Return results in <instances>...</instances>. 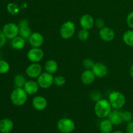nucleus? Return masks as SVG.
<instances>
[{
    "label": "nucleus",
    "mask_w": 133,
    "mask_h": 133,
    "mask_svg": "<svg viewBox=\"0 0 133 133\" xmlns=\"http://www.w3.org/2000/svg\"><path fill=\"white\" fill-rule=\"evenodd\" d=\"M127 25L131 29H133V11L129 13L126 18Z\"/></svg>",
    "instance_id": "obj_31"
},
{
    "label": "nucleus",
    "mask_w": 133,
    "mask_h": 133,
    "mask_svg": "<svg viewBox=\"0 0 133 133\" xmlns=\"http://www.w3.org/2000/svg\"><path fill=\"white\" fill-rule=\"evenodd\" d=\"M94 25L96 26L97 28L101 29L103 27H105V21H104V19H102V18H97L96 19H95Z\"/></svg>",
    "instance_id": "obj_32"
},
{
    "label": "nucleus",
    "mask_w": 133,
    "mask_h": 133,
    "mask_svg": "<svg viewBox=\"0 0 133 133\" xmlns=\"http://www.w3.org/2000/svg\"><path fill=\"white\" fill-rule=\"evenodd\" d=\"M10 70V65L5 60H0V74H5Z\"/></svg>",
    "instance_id": "obj_27"
},
{
    "label": "nucleus",
    "mask_w": 133,
    "mask_h": 133,
    "mask_svg": "<svg viewBox=\"0 0 133 133\" xmlns=\"http://www.w3.org/2000/svg\"><path fill=\"white\" fill-rule=\"evenodd\" d=\"M96 77L103 78L107 75L109 74V69L108 67L102 62H97L95 63L94 66L92 69Z\"/></svg>",
    "instance_id": "obj_13"
},
{
    "label": "nucleus",
    "mask_w": 133,
    "mask_h": 133,
    "mask_svg": "<svg viewBox=\"0 0 133 133\" xmlns=\"http://www.w3.org/2000/svg\"><path fill=\"white\" fill-rule=\"evenodd\" d=\"M57 128L59 132L62 133H71L75 130V123L70 118H63L58 121Z\"/></svg>",
    "instance_id": "obj_4"
},
{
    "label": "nucleus",
    "mask_w": 133,
    "mask_h": 133,
    "mask_svg": "<svg viewBox=\"0 0 133 133\" xmlns=\"http://www.w3.org/2000/svg\"><path fill=\"white\" fill-rule=\"evenodd\" d=\"M66 83V78L62 75H57L54 77V84L57 87H63Z\"/></svg>",
    "instance_id": "obj_28"
},
{
    "label": "nucleus",
    "mask_w": 133,
    "mask_h": 133,
    "mask_svg": "<svg viewBox=\"0 0 133 133\" xmlns=\"http://www.w3.org/2000/svg\"><path fill=\"white\" fill-rule=\"evenodd\" d=\"M19 31V35L25 40H28L32 34L31 28L29 27V22L27 19H22L18 23Z\"/></svg>",
    "instance_id": "obj_10"
},
{
    "label": "nucleus",
    "mask_w": 133,
    "mask_h": 133,
    "mask_svg": "<svg viewBox=\"0 0 133 133\" xmlns=\"http://www.w3.org/2000/svg\"><path fill=\"white\" fill-rule=\"evenodd\" d=\"M126 132L133 133V120L127 123V127H126Z\"/></svg>",
    "instance_id": "obj_35"
},
{
    "label": "nucleus",
    "mask_w": 133,
    "mask_h": 133,
    "mask_svg": "<svg viewBox=\"0 0 133 133\" xmlns=\"http://www.w3.org/2000/svg\"><path fill=\"white\" fill-rule=\"evenodd\" d=\"M14 128V123L9 118H4L0 120V132L10 133Z\"/></svg>",
    "instance_id": "obj_19"
},
{
    "label": "nucleus",
    "mask_w": 133,
    "mask_h": 133,
    "mask_svg": "<svg viewBox=\"0 0 133 133\" xmlns=\"http://www.w3.org/2000/svg\"><path fill=\"white\" fill-rule=\"evenodd\" d=\"M108 100L112 107L114 109L120 110L125 105L126 97L122 92L119 91H113L109 95Z\"/></svg>",
    "instance_id": "obj_2"
},
{
    "label": "nucleus",
    "mask_w": 133,
    "mask_h": 133,
    "mask_svg": "<svg viewBox=\"0 0 133 133\" xmlns=\"http://www.w3.org/2000/svg\"><path fill=\"white\" fill-rule=\"evenodd\" d=\"M83 66L85 68V70H92L93 66H94L95 62L92 59L89 58H85L83 61Z\"/></svg>",
    "instance_id": "obj_29"
},
{
    "label": "nucleus",
    "mask_w": 133,
    "mask_h": 133,
    "mask_svg": "<svg viewBox=\"0 0 133 133\" xmlns=\"http://www.w3.org/2000/svg\"><path fill=\"white\" fill-rule=\"evenodd\" d=\"M129 73H130V75H131V77L133 79V63L131 65V68H130Z\"/></svg>",
    "instance_id": "obj_36"
},
{
    "label": "nucleus",
    "mask_w": 133,
    "mask_h": 133,
    "mask_svg": "<svg viewBox=\"0 0 133 133\" xmlns=\"http://www.w3.org/2000/svg\"><path fill=\"white\" fill-rule=\"evenodd\" d=\"M26 7H27V3H22L20 6V8H22V9H25Z\"/></svg>",
    "instance_id": "obj_37"
},
{
    "label": "nucleus",
    "mask_w": 133,
    "mask_h": 133,
    "mask_svg": "<svg viewBox=\"0 0 133 133\" xmlns=\"http://www.w3.org/2000/svg\"><path fill=\"white\" fill-rule=\"evenodd\" d=\"M111 105L107 99H101L96 101L94 106V112L97 117L101 119L108 118L112 111Z\"/></svg>",
    "instance_id": "obj_1"
},
{
    "label": "nucleus",
    "mask_w": 133,
    "mask_h": 133,
    "mask_svg": "<svg viewBox=\"0 0 133 133\" xmlns=\"http://www.w3.org/2000/svg\"><path fill=\"white\" fill-rule=\"evenodd\" d=\"M114 125L109 119H104L99 124V131L101 133H111L113 131Z\"/></svg>",
    "instance_id": "obj_21"
},
{
    "label": "nucleus",
    "mask_w": 133,
    "mask_h": 133,
    "mask_svg": "<svg viewBox=\"0 0 133 133\" xmlns=\"http://www.w3.org/2000/svg\"><path fill=\"white\" fill-rule=\"evenodd\" d=\"M58 68V65L57 61L55 60L50 59L48 60L45 62V65H44V69L45 71L49 73V74H54L57 71Z\"/></svg>",
    "instance_id": "obj_20"
},
{
    "label": "nucleus",
    "mask_w": 133,
    "mask_h": 133,
    "mask_svg": "<svg viewBox=\"0 0 133 133\" xmlns=\"http://www.w3.org/2000/svg\"><path fill=\"white\" fill-rule=\"evenodd\" d=\"M123 122H131V121L133 120V114L131 111L129 110H125V111L123 112Z\"/></svg>",
    "instance_id": "obj_30"
},
{
    "label": "nucleus",
    "mask_w": 133,
    "mask_h": 133,
    "mask_svg": "<svg viewBox=\"0 0 133 133\" xmlns=\"http://www.w3.org/2000/svg\"><path fill=\"white\" fill-rule=\"evenodd\" d=\"M90 97L92 100H94V101H95L96 102L98 100L101 99V96L99 92H94L91 94Z\"/></svg>",
    "instance_id": "obj_33"
},
{
    "label": "nucleus",
    "mask_w": 133,
    "mask_h": 133,
    "mask_svg": "<svg viewBox=\"0 0 133 133\" xmlns=\"http://www.w3.org/2000/svg\"><path fill=\"white\" fill-rule=\"evenodd\" d=\"M32 105L35 110L42 111L48 107V100L44 96H36L32 99Z\"/></svg>",
    "instance_id": "obj_14"
},
{
    "label": "nucleus",
    "mask_w": 133,
    "mask_h": 133,
    "mask_svg": "<svg viewBox=\"0 0 133 133\" xmlns=\"http://www.w3.org/2000/svg\"><path fill=\"white\" fill-rule=\"evenodd\" d=\"M25 45V39L22 38L19 35L13 38L11 41L12 48L16 50H21L24 48Z\"/></svg>",
    "instance_id": "obj_22"
},
{
    "label": "nucleus",
    "mask_w": 133,
    "mask_h": 133,
    "mask_svg": "<svg viewBox=\"0 0 133 133\" xmlns=\"http://www.w3.org/2000/svg\"><path fill=\"white\" fill-rule=\"evenodd\" d=\"M8 12L11 15H17L20 10V6H18L15 3H10L6 6Z\"/></svg>",
    "instance_id": "obj_25"
},
{
    "label": "nucleus",
    "mask_w": 133,
    "mask_h": 133,
    "mask_svg": "<svg viewBox=\"0 0 133 133\" xmlns=\"http://www.w3.org/2000/svg\"><path fill=\"white\" fill-rule=\"evenodd\" d=\"M96 77L92 70H85L81 75V81L83 84L90 85L94 82Z\"/></svg>",
    "instance_id": "obj_17"
},
{
    "label": "nucleus",
    "mask_w": 133,
    "mask_h": 133,
    "mask_svg": "<svg viewBox=\"0 0 133 133\" xmlns=\"http://www.w3.org/2000/svg\"><path fill=\"white\" fill-rule=\"evenodd\" d=\"M38 84L40 88L48 89L54 84V77L53 74L47 72H42L37 78Z\"/></svg>",
    "instance_id": "obj_6"
},
{
    "label": "nucleus",
    "mask_w": 133,
    "mask_h": 133,
    "mask_svg": "<svg viewBox=\"0 0 133 133\" xmlns=\"http://www.w3.org/2000/svg\"><path fill=\"white\" fill-rule=\"evenodd\" d=\"M122 39L126 45L130 47H133V29L126 31L123 34Z\"/></svg>",
    "instance_id": "obj_23"
},
{
    "label": "nucleus",
    "mask_w": 133,
    "mask_h": 133,
    "mask_svg": "<svg viewBox=\"0 0 133 133\" xmlns=\"http://www.w3.org/2000/svg\"><path fill=\"white\" fill-rule=\"evenodd\" d=\"M28 96L23 88H16L10 94V101L15 106H23L27 102Z\"/></svg>",
    "instance_id": "obj_3"
},
{
    "label": "nucleus",
    "mask_w": 133,
    "mask_h": 133,
    "mask_svg": "<svg viewBox=\"0 0 133 133\" xmlns=\"http://www.w3.org/2000/svg\"><path fill=\"white\" fill-rule=\"evenodd\" d=\"M75 24L71 21H67L61 25L60 28V35L63 39L71 38L75 33Z\"/></svg>",
    "instance_id": "obj_5"
},
{
    "label": "nucleus",
    "mask_w": 133,
    "mask_h": 133,
    "mask_svg": "<svg viewBox=\"0 0 133 133\" xmlns=\"http://www.w3.org/2000/svg\"><path fill=\"white\" fill-rule=\"evenodd\" d=\"M39 87L37 81L34 80L27 81L23 87V89L25 90L28 95H35L38 92Z\"/></svg>",
    "instance_id": "obj_18"
},
{
    "label": "nucleus",
    "mask_w": 133,
    "mask_h": 133,
    "mask_svg": "<svg viewBox=\"0 0 133 133\" xmlns=\"http://www.w3.org/2000/svg\"><path fill=\"white\" fill-rule=\"evenodd\" d=\"M6 38L12 40L19 35V28L18 25L14 23H8L3 26L2 29Z\"/></svg>",
    "instance_id": "obj_7"
},
{
    "label": "nucleus",
    "mask_w": 133,
    "mask_h": 133,
    "mask_svg": "<svg viewBox=\"0 0 133 133\" xmlns=\"http://www.w3.org/2000/svg\"><path fill=\"white\" fill-rule=\"evenodd\" d=\"M95 19L90 14H85L81 16L79 19V24L83 29L90 30L94 26Z\"/></svg>",
    "instance_id": "obj_15"
},
{
    "label": "nucleus",
    "mask_w": 133,
    "mask_h": 133,
    "mask_svg": "<svg viewBox=\"0 0 133 133\" xmlns=\"http://www.w3.org/2000/svg\"><path fill=\"white\" fill-rule=\"evenodd\" d=\"M27 57L31 62L39 63L44 58V53L40 48H32L27 52Z\"/></svg>",
    "instance_id": "obj_8"
},
{
    "label": "nucleus",
    "mask_w": 133,
    "mask_h": 133,
    "mask_svg": "<svg viewBox=\"0 0 133 133\" xmlns=\"http://www.w3.org/2000/svg\"><path fill=\"white\" fill-rule=\"evenodd\" d=\"M6 41V38L5 35H4L2 30L0 29V48L3 46L5 44Z\"/></svg>",
    "instance_id": "obj_34"
},
{
    "label": "nucleus",
    "mask_w": 133,
    "mask_h": 133,
    "mask_svg": "<svg viewBox=\"0 0 133 133\" xmlns=\"http://www.w3.org/2000/svg\"><path fill=\"white\" fill-rule=\"evenodd\" d=\"M108 119L114 125H119L124 122L123 119V112L114 109L110 113L108 116Z\"/></svg>",
    "instance_id": "obj_16"
},
{
    "label": "nucleus",
    "mask_w": 133,
    "mask_h": 133,
    "mask_svg": "<svg viewBox=\"0 0 133 133\" xmlns=\"http://www.w3.org/2000/svg\"><path fill=\"white\" fill-rule=\"evenodd\" d=\"M78 38L79 40L82 42L87 41L90 36L89 30L85 29L82 28L80 31L78 32Z\"/></svg>",
    "instance_id": "obj_26"
},
{
    "label": "nucleus",
    "mask_w": 133,
    "mask_h": 133,
    "mask_svg": "<svg viewBox=\"0 0 133 133\" xmlns=\"http://www.w3.org/2000/svg\"><path fill=\"white\" fill-rule=\"evenodd\" d=\"M26 82L25 77L22 74H18L14 77V83L16 88H23Z\"/></svg>",
    "instance_id": "obj_24"
},
{
    "label": "nucleus",
    "mask_w": 133,
    "mask_h": 133,
    "mask_svg": "<svg viewBox=\"0 0 133 133\" xmlns=\"http://www.w3.org/2000/svg\"><path fill=\"white\" fill-rule=\"evenodd\" d=\"M42 73V67L40 64L36 62H31L25 70L26 75L31 79H37Z\"/></svg>",
    "instance_id": "obj_9"
},
{
    "label": "nucleus",
    "mask_w": 133,
    "mask_h": 133,
    "mask_svg": "<svg viewBox=\"0 0 133 133\" xmlns=\"http://www.w3.org/2000/svg\"><path fill=\"white\" fill-rule=\"evenodd\" d=\"M29 43L32 48H41L44 42V38L40 32H32L28 39Z\"/></svg>",
    "instance_id": "obj_12"
},
{
    "label": "nucleus",
    "mask_w": 133,
    "mask_h": 133,
    "mask_svg": "<svg viewBox=\"0 0 133 133\" xmlns=\"http://www.w3.org/2000/svg\"><path fill=\"white\" fill-rule=\"evenodd\" d=\"M111 133H124L123 132V131H119V130H117V131H112Z\"/></svg>",
    "instance_id": "obj_38"
},
{
    "label": "nucleus",
    "mask_w": 133,
    "mask_h": 133,
    "mask_svg": "<svg viewBox=\"0 0 133 133\" xmlns=\"http://www.w3.org/2000/svg\"><path fill=\"white\" fill-rule=\"evenodd\" d=\"M99 36L103 41L106 42H110L114 40V38H115V32L112 28L105 26L99 29Z\"/></svg>",
    "instance_id": "obj_11"
}]
</instances>
